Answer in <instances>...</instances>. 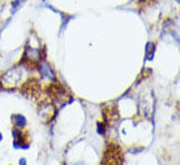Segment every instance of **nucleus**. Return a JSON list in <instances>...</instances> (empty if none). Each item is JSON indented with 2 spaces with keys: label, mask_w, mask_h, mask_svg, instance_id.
Instances as JSON below:
<instances>
[{
  "label": "nucleus",
  "mask_w": 180,
  "mask_h": 165,
  "mask_svg": "<svg viewBox=\"0 0 180 165\" xmlns=\"http://www.w3.org/2000/svg\"><path fill=\"white\" fill-rule=\"evenodd\" d=\"M13 120H16L17 122H16V126H25L26 125V120H25V117L22 115H16V116H13L12 117Z\"/></svg>",
  "instance_id": "obj_1"
},
{
  "label": "nucleus",
  "mask_w": 180,
  "mask_h": 165,
  "mask_svg": "<svg viewBox=\"0 0 180 165\" xmlns=\"http://www.w3.org/2000/svg\"><path fill=\"white\" fill-rule=\"evenodd\" d=\"M146 51H148L146 59L151 60L153 59V53H154V51H155V44H154V43H148V44H146Z\"/></svg>",
  "instance_id": "obj_2"
},
{
  "label": "nucleus",
  "mask_w": 180,
  "mask_h": 165,
  "mask_svg": "<svg viewBox=\"0 0 180 165\" xmlns=\"http://www.w3.org/2000/svg\"><path fill=\"white\" fill-rule=\"evenodd\" d=\"M0 141H2V134H0Z\"/></svg>",
  "instance_id": "obj_3"
}]
</instances>
